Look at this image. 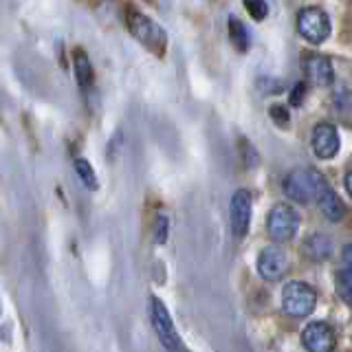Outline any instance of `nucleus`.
Returning <instances> with one entry per match:
<instances>
[{"label": "nucleus", "instance_id": "19", "mask_svg": "<svg viewBox=\"0 0 352 352\" xmlns=\"http://www.w3.org/2000/svg\"><path fill=\"white\" fill-rule=\"evenodd\" d=\"M165 240H168V216L159 214L157 225H154V242H157V245H163Z\"/></svg>", "mask_w": 352, "mask_h": 352}, {"label": "nucleus", "instance_id": "22", "mask_svg": "<svg viewBox=\"0 0 352 352\" xmlns=\"http://www.w3.org/2000/svg\"><path fill=\"white\" fill-rule=\"evenodd\" d=\"M346 190H348V194L352 196V172L346 176Z\"/></svg>", "mask_w": 352, "mask_h": 352}, {"label": "nucleus", "instance_id": "14", "mask_svg": "<svg viewBox=\"0 0 352 352\" xmlns=\"http://www.w3.org/2000/svg\"><path fill=\"white\" fill-rule=\"evenodd\" d=\"M73 69H75L77 84H80L84 91L93 86V80H95L93 64H91V60H88V55L84 51H75L73 53Z\"/></svg>", "mask_w": 352, "mask_h": 352}, {"label": "nucleus", "instance_id": "2", "mask_svg": "<svg viewBox=\"0 0 352 352\" xmlns=\"http://www.w3.org/2000/svg\"><path fill=\"white\" fill-rule=\"evenodd\" d=\"M126 25L132 36H135V40H139L143 47L150 49L154 55L163 58L165 49H168V33H165L157 22L148 16H143L137 9H128Z\"/></svg>", "mask_w": 352, "mask_h": 352}, {"label": "nucleus", "instance_id": "8", "mask_svg": "<svg viewBox=\"0 0 352 352\" xmlns=\"http://www.w3.org/2000/svg\"><path fill=\"white\" fill-rule=\"evenodd\" d=\"M251 212H253L251 192H247V190L234 192L231 203H229V220H231V231H234L236 238H242L249 231Z\"/></svg>", "mask_w": 352, "mask_h": 352}, {"label": "nucleus", "instance_id": "6", "mask_svg": "<svg viewBox=\"0 0 352 352\" xmlns=\"http://www.w3.org/2000/svg\"><path fill=\"white\" fill-rule=\"evenodd\" d=\"M300 227V216L289 203H278L271 207V212L267 216V231L269 238L273 242H286L293 240Z\"/></svg>", "mask_w": 352, "mask_h": 352}, {"label": "nucleus", "instance_id": "21", "mask_svg": "<svg viewBox=\"0 0 352 352\" xmlns=\"http://www.w3.org/2000/svg\"><path fill=\"white\" fill-rule=\"evenodd\" d=\"M304 97H306V84L304 82H297L295 88H293V93H291V106H302L304 102Z\"/></svg>", "mask_w": 352, "mask_h": 352}, {"label": "nucleus", "instance_id": "4", "mask_svg": "<svg viewBox=\"0 0 352 352\" xmlns=\"http://www.w3.org/2000/svg\"><path fill=\"white\" fill-rule=\"evenodd\" d=\"M317 293L306 282H289L282 289V311L291 317H306L315 311Z\"/></svg>", "mask_w": 352, "mask_h": 352}, {"label": "nucleus", "instance_id": "7", "mask_svg": "<svg viewBox=\"0 0 352 352\" xmlns=\"http://www.w3.org/2000/svg\"><path fill=\"white\" fill-rule=\"evenodd\" d=\"M289 271V258L278 245H269L260 251L258 256V273L262 280L278 282L284 278V273Z\"/></svg>", "mask_w": 352, "mask_h": 352}, {"label": "nucleus", "instance_id": "11", "mask_svg": "<svg viewBox=\"0 0 352 352\" xmlns=\"http://www.w3.org/2000/svg\"><path fill=\"white\" fill-rule=\"evenodd\" d=\"M304 73L308 77V82L319 88H328L335 82V69L326 55H306L304 58Z\"/></svg>", "mask_w": 352, "mask_h": 352}, {"label": "nucleus", "instance_id": "10", "mask_svg": "<svg viewBox=\"0 0 352 352\" xmlns=\"http://www.w3.org/2000/svg\"><path fill=\"white\" fill-rule=\"evenodd\" d=\"M311 146H313V152H315V157L317 159H333L337 157V152H339V132L333 124H317L313 128V135H311Z\"/></svg>", "mask_w": 352, "mask_h": 352}, {"label": "nucleus", "instance_id": "16", "mask_svg": "<svg viewBox=\"0 0 352 352\" xmlns=\"http://www.w3.org/2000/svg\"><path fill=\"white\" fill-rule=\"evenodd\" d=\"M75 172L80 174L82 183L88 187V190H97V174L93 170V165L88 163L86 159H77L75 161Z\"/></svg>", "mask_w": 352, "mask_h": 352}, {"label": "nucleus", "instance_id": "20", "mask_svg": "<svg viewBox=\"0 0 352 352\" xmlns=\"http://www.w3.org/2000/svg\"><path fill=\"white\" fill-rule=\"evenodd\" d=\"M269 115L273 117V121L278 126H289V110H286V106H282V104H275V106H271V110H269Z\"/></svg>", "mask_w": 352, "mask_h": 352}, {"label": "nucleus", "instance_id": "9", "mask_svg": "<svg viewBox=\"0 0 352 352\" xmlns=\"http://www.w3.org/2000/svg\"><path fill=\"white\" fill-rule=\"evenodd\" d=\"M302 344L308 352H333L337 337L326 322H311L302 333Z\"/></svg>", "mask_w": 352, "mask_h": 352}, {"label": "nucleus", "instance_id": "15", "mask_svg": "<svg viewBox=\"0 0 352 352\" xmlns=\"http://www.w3.org/2000/svg\"><path fill=\"white\" fill-rule=\"evenodd\" d=\"M229 38H231V44H234L240 53H245L249 49V44H251V36H249L247 27L242 25L236 16L229 18Z\"/></svg>", "mask_w": 352, "mask_h": 352}, {"label": "nucleus", "instance_id": "13", "mask_svg": "<svg viewBox=\"0 0 352 352\" xmlns=\"http://www.w3.org/2000/svg\"><path fill=\"white\" fill-rule=\"evenodd\" d=\"M319 207H322L324 216L330 220V223H339L346 216V205L339 201V196L335 194L333 187H326L324 194L319 196Z\"/></svg>", "mask_w": 352, "mask_h": 352}, {"label": "nucleus", "instance_id": "3", "mask_svg": "<svg viewBox=\"0 0 352 352\" xmlns=\"http://www.w3.org/2000/svg\"><path fill=\"white\" fill-rule=\"evenodd\" d=\"M297 33L308 42V44H324L330 33H333V25L324 9L319 7H304L297 14Z\"/></svg>", "mask_w": 352, "mask_h": 352}, {"label": "nucleus", "instance_id": "5", "mask_svg": "<svg viewBox=\"0 0 352 352\" xmlns=\"http://www.w3.org/2000/svg\"><path fill=\"white\" fill-rule=\"evenodd\" d=\"M150 319H152V328L157 333L161 346L168 352H185L183 341L179 337L174 328V322L170 317V311L165 308V304L159 300V297H152L150 300Z\"/></svg>", "mask_w": 352, "mask_h": 352}, {"label": "nucleus", "instance_id": "12", "mask_svg": "<svg viewBox=\"0 0 352 352\" xmlns=\"http://www.w3.org/2000/svg\"><path fill=\"white\" fill-rule=\"evenodd\" d=\"M302 253H304L306 258L315 260V262L326 260L330 253H333V242H330V238L324 236V234H313V236H308L304 240Z\"/></svg>", "mask_w": 352, "mask_h": 352}, {"label": "nucleus", "instance_id": "1", "mask_svg": "<svg viewBox=\"0 0 352 352\" xmlns=\"http://www.w3.org/2000/svg\"><path fill=\"white\" fill-rule=\"evenodd\" d=\"M326 187H330L326 179L313 168H295L286 174V179L282 183L286 198H291V201L302 203V205L319 201V196L324 194Z\"/></svg>", "mask_w": 352, "mask_h": 352}, {"label": "nucleus", "instance_id": "17", "mask_svg": "<svg viewBox=\"0 0 352 352\" xmlns=\"http://www.w3.org/2000/svg\"><path fill=\"white\" fill-rule=\"evenodd\" d=\"M245 9H247V14L256 22H262L264 18L269 16L267 0H245Z\"/></svg>", "mask_w": 352, "mask_h": 352}, {"label": "nucleus", "instance_id": "18", "mask_svg": "<svg viewBox=\"0 0 352 352\" xmlns=\"http://www.w3.org/2000/svg\"><path fill=\"white\" fill-rule=\"evenodd\" d=\"M341 280H352V242L344 247V253H341Z\"/></svg>", "mask_w": 352, "mask_h": 352}]
</instances>
